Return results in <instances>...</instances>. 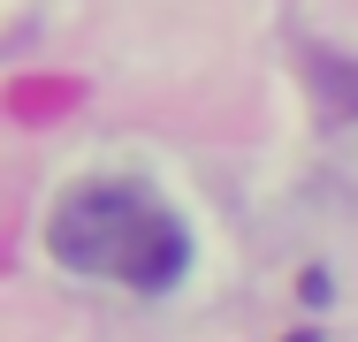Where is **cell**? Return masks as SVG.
<instances>
[{"mask_svg": "<svg viewBox=\"0 0 358 342\" xmlns=\"http://www.w3.org/2000/svg\"><path fill=\"white\" fill-rule=\"evenodd\" d=\"M54 259L76 274H122L138 289H168L191 267V236L145 183H76L46 221Z\"/></svg>", "mask_w": 358, "mask_h": 342, "instance_id": "obj_1", "label": "cell"}, {"mask_svg": "<svg viewBox=\"0 0 358 342\" xmlns=\"http://www.w3.org/2000/svg\"><path fill=\"white\" fill-rule=\"evenodd\" d=\"M289 342H320V335H289Z\"/></svg>", "mask_w": 358, "mask_h": 342, "instance_id": "obj_2", "label": "cell"}]
</instances>
